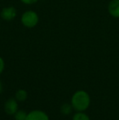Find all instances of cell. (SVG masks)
<instances>
[{"instance_id":"obj_1","label":"cell","mask_w":119,"mask_h":120,"mask_svg":"<svg viewBox=\"0 0 119 120\" xmlns=\"http://www.w3.org/2000/svg\"><path fill=\"white\" fill-rule=\"evenodd\" d=\"M70 104L76 112L86 111L90 105V96L86 91L78 90L72 95Z\"/></svg>"},{"instance_id":"obj_2","label":"cell","mask_w":119,"mask_h":120,"mask_svg":"<svg viewBox=\"0 0 119 120\" xmlns=\"http://www.w3.org/2000/svg\"><path fill=\"white\" fill-rule=\"evenodd\" d=\"M21 21L23 26L28 29L34 28L39 22V16L36 11L33 10H28L22 13Z\"/></svg>"},{"instance_id":"obj_3","label":"cell","mask_w":119,"mask_h":120,"mask_svg":"<svg viewBox=\"0 0 119 120\" xmlns=\"http://www.w3.org/2000/svg\"><path fill=\"white\" fill-rule=\"evenodd\" d=\"M16 16H17V11H16V8L13 6L5 7L2 9L1 13H0V16L2 19L7 22L15 20Z\"/></svg>"},{"instance_id":"obj_4","label":"cell","mask_w":119,"mask_h":120,"mask_svg":"<svg viewBox=\"0 0 119 120\" xmlns=\"http://www.w3.org/2000/svg\"><path fill=\"white\" fill-rule=\"evenodd\" d=\"M3 109H4V112L6 113L7 115L13 116L16 114V111L19 109V104L18 101L16 100V98H9L7 99L4 103L3 105Z\"/></svg>"},{"instance_id":"obj_5","label":"cell","mask_w":119,"mask_h":120,"mask_svg":"<svg viewBox=\"0 0 119 120\" xmlns=\"http://www.w3.org/2000/svg\"><path fill=\"white\" fill-rule=\"evenodd\" d=\"M26 120H50V118L45 111L33 109L28 113Z\"/></svg>"},{"instance_id":"obj_6","label":"cell","mask_w":119,"mask_h":120,"mask_svg":"<svg viewBox=\"0 0 119 120\" xmlns=\"http://www.w3.org/2000/svg\"><path fill=\"white\" fill-rule=\"evenodd\" d=\"M108 11L111 16L119 18V0H111L108 3Z\"/></svg>"},{"instance_id":"obj_7","label":"cell","mask_w":119,"mask_h":120,"mask_svg":"<svg viewBox=\"0 0 119 120\" xmlns=\"http://www.w3.org/2000/svg\"><path fill=\"white\" fill-rule=\"evenodd\" d=\"M15 98L18 102H24L28 98V92L25 89H18L15 93Z\"/></svg>"},{"instance_id":"obj_8","label":"cell","mask_w":119,"mask_h":120,"mask_svg":"<svg viewBox=\"0 0 119 120\" xmlns=\"http://www.w3.org/2000/svg\"><path fill=\"white\" fill-rule=\"evenodd\" d=\"M73 109L70 103H64V104L61 105V106L60 108V114L65 116L70 115L72 114V112H73Z\"/></svg>"},{"instance_id":"obj_9","label":"cell","mask_w":119,"mask_h":120,"mask_svg":"<svg viewBox=\"0 0 119 120\" xmlns=\"http://www.w3.org/2000/svg\"><path fill=\"white\" fill-rule=\"evenodd\" d=\"M72 120H90V119L87 114L85 113V111H81V112L75 113L73 115Z\"/></svg>"},{"instance_id":"obj_10","label":"cell","mask_w":119,"mask_h":120,"mask_svg":"<svg viewBox=\"0 0 119 120\" xmlns=\"http://www.w3.org/2000/svg\"><path fill=\"white\" fill-rule=\"evenodd\" d=\"M27 114H28V113L25 112V110L18 109V110L16 112V114H15L13 116H14L15 120H26Z\"/></svg>"},{"instance_id":"obj_11","label":"cell","mask_w":119,"mask_h":120,"mask_svg":"<svg viewBox=\"0 0 119 120\" xmlns=\"http://www.w3.org/2000/svg\"><path fill=\"white\" fill-rule=\"evenodd\" d=\"M5 69V61L2 56H0V75L3 74Z\"/></svg>"},{"instance_id":"obj_12","label":"cell","mask_w":119,"mask_h":120,"mask_svg":"<svg viewBox=\"0 0 119 120\" xmlns=\"http://www.w3.org/2000/svg\"><path fill=\"white\" fill-rule=\"evenodd\" d=\"M39 0H21V2L22 3L25 5H32V4H34V3H38Z\"/></svg>"},{"instance_id":"obj_13","label":"cell","mask_w":119,"mask_h":120,"mask_svg":"<svg viewBox=\"0 0 119 120\" xmlns=\"http://www.w3.org/2000/svg\"><path fill=\"white\" fill-rule=\"evenodd\" d=\"M3 83H2L1 80H0V94L3 92Z\"/></svg>"}]
</instances>
